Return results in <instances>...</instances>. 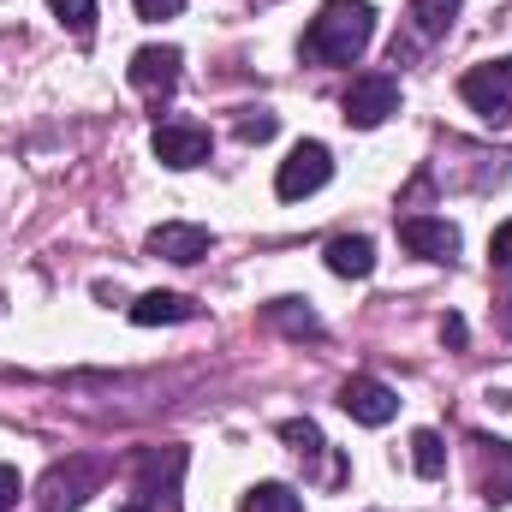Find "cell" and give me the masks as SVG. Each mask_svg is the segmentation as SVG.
Masks as SVG:
<instances>
[{"label": "cell", "mask_w": 512, "mask_h": 512, "mask_svg": "<svg viewBox=\"0 0 512 512\" xmlns=\"http://www.w3.org/2000/svg\"><path fill=\"white\" fill-rule=\"evenodd\" d=\"M328 179H334V155H328V143L304 137V143H292V155L280 161V173H274V191H280L286 203H298V197L322 191Z\"/></svg>", "instance_id": "obj_3"}, {"label": "cell", "mask_w": 512, "mask_h": 512, "mask_svg": "<svg viewBox=\"0 0 512 512\" xmlns=\"http://www.w3.org/2000/svg\"><path fill=\"white\" fill-rule=\"evenodd\" d=\"M322 262H328L340 280H370V274H376V245H370L364 233H340V239H328Z\"/></svg>", "instance_id": "obj_11"}, {"label": "cell", "mask_w": 512, "mask_h": 512, "mask_svg": "<svg viewBox=\"0 0 512 512\" xmlns=\"http://www.w3.org/2000/svg\"><path fill=\"white\" fill-rule=\"evenodd\" d=\"M411 465H417V477H441L447 471V447H441L435 429H417L411 435Z\"/></svg>", "instance_id": "obj_18"}, {"label": "cell", "mask_w": 512, "mask_h": 512, "mask_svg": "<svg viewBox=\"0 0 512 512\" xmlns=\"http://www.w3.org/2000/svg\"><path fill=\"white\" fill-rule=\"evenodd\" d=\"M268 316H274V322H280V328H286L292 340H316V334H322L316 310H304L298 298H274V304H268Z\"/></svg>", "instance_id": "obj_14"}, {"label": "cell", "mask_w": 512, "mask_h": 512, "mask_svg": "<svg viewBox=\"0 0 512 512\" xmlns=\"http://www.w3.org/2000/svg\"><path fill=\"white\" fill-rule=\"evenodd\" d=\"M376 36V6L370 0H328L310 30H304V60L316 66H352Z\"/></svg>", "instance_id": "obj_1"}, {"label": "cell", "mask_w": 512, "mask_h": 512, "mask_svg": "<svg viewBox=\"0 0 512 512\" xmlns=\"http://www.w3.org/2000/svg\"><path fill=\"white\" fill-rule=\"evenodd\" d=\"M453 18H459V0H411V24L423 36H447Z\"/></svg>", "instance_id": "obj_15"}, {"label": "cell", "mask_w": 512, "mask_h": 512, "mask_svg": "<svg viewBox=\"0 0 512 512\" xmlns=\"http://www.w3.org/2000/svg\"><path fill=\"white\" fill-rule=\"evenodd\" d=\"M239 512H304V501H298V489H286V483H256Z\"/></svg>", "instance_id": "obj_16"}, {"label": "cell", "mask_w": 512, "mask_h": 512, "mask_svg": "<svg viewBox=\"0 0 512 512\" xmlns=\"http://www.w3.org/2000/svg\"><path fill=\"white\" fill-rule=\"evenodd\" d=\"M459 96L471 102L477 120H489L495 131H507L512 126V54L477 66V72H465V78H459Z\"/></svg>", "instance_id": "obj_2"}, {"label": "cell", "mask_w": 512, "mask_h": 512, "mask_svg": "<svg viewBox=\"0 0 512 512\" xmlns=\"http://www.w3.org/2000/svg\"><path fill=\"white\" fill-rule=\"evenodd\" d=\"M274 126H280V120L256 108V114H245V120H239V143H268V137H274Z\"/></svg>", "instance_id": "obj_20"}, {"label": "cell", "mask_w": 512, "mask_h": 512, "mask_svg": "<svg viewBox=\"0 0 512 512\" xmlns=\"http://www.w3.org/2000/svg\"><path fill=\"white\" fill-rule=\"evenodd\" d=\"M340 405H346V417L352 423H370V429H382L393 423V411H399V393L376 376H352V382L340 387Z\"/></svg>", "instance_id": "obj_8"}, {"label": "cell", "mask_w": 512, "mask_h": 512, "mask_svg": "<svg viewBox=\"0 0 512 512\" xmlns=\"http://www.w3.org/2000/svg\"><path fill=\"white\" fill-rule=\"evenodd\" d=\"M441 340H447V346H465V322H459V316H447V322H441Z\"/></svg>", "instance_id": "obj_24"}, {"label": "cell", "mask_w": 512, "mask_h": 512, "mask_svg": "<svg viewBox=\"0 0 512 512\" xmlns=\"http://www.w3.org/2000/svg\"><path fill=\"white\" fill-rule=\"evenodd\" d=\"M96 483H102V465H96V459H66V465H54V471L42 477V501H36V512L84 507V501L96 495Z\"/></svg>", "instance_id": "obj_5"}, {"label": "cell", "mask_w": 512, "mask_h": 512, "mask_svg": "<svg viewBox=\"0 0 512 512\" xmlns=\"http://www.w3.org/2000/svg\"><path fill=\"white\" fill-rule=\"evenodd\" d=\"M48 6H54V18H60L78 42L96 36V0H48Z\"/></svg>", "instance_id": "obj_19"}, {"label": "cell", "mask_w": 512, "mask_h": 512, "mask_svg": "<svg viewBox=\"0 0 512 512\" xmlns=\"http://www.w3.org/2000/svg\"><path fill=\"white\" fill-rule=\"evenodd\" d=\"M399 245L423 262H453L459 256V227L453 221H435V215H405L399 221Z\"/></svg>", "instance_id": "obj_7"}, {"label": "cell", "mask_w": 512, "mask_h": 512, "mask_svg": "<svg viewBox=\"0 0 512 512\" xmlns=\"http://www.w3.org/2000/svg\"><path fill=\"white\" fill-rule=\"evenodd\" d=\"M215 245V233L209 227H191V221H167V227H155L149 233V256H167V262H203Z\"/></svg>", "instance_id": "obj_9"}, {"label": "cell", "mask_w": 512, "mask_h": 512, "mask_svg": "<svg viewBox=\"0 0 512 512\" xmlns=\"http://www.w3.org/2000/svg\"><path fill=\"white\" fill-rule=\"evenodd\" d=\"M489 262H495V268H512V221L495 227V239H489Z\"/></svg>", "instance_id": "obj_21"}, {"label": "cell", "mask_w": 512, "mask_h": 512, "mask_svg": "<svg viewBox=\"0 0 512 512\" xmlns=\"http://www.w3.org/2000/svg\"><path fill=\"white\" fill-rule=\"evenodd\" d=\"M280 441H286L298 459H322V447H328V441H322V429H316L310 417H286V423H280Z\"/></svg>", "instance_id": "obj_17"}, {"label": "cell", "mask_w": 512, "mask_h": 512, "mask_svg": "<svg viewBox=\"0 0 512 512\" xmlns=\"http://www.w3.org/2000/svg\"><path fill=\"white\" fill-rule=\"evenodd\" d=\"M197 316V304L191 298H179V292H143L137 304H131V322L137 328H161V322H191Z\"/></svg>", "instance_id": "obj_12"}, {"label": "cell", "mask_w": 512, "mask_h": 512, "mask_svg": "<svg viewBox=\"0 0 512 512\" xmlns=\"http://www.w3.org/2000/svg\"><path fill=\"white\" fill-rule=\"evenodd\" d=\"M149 149H155V161L161 167H203L209 161V149H215V137H209V126H191V120H167V126H155V137H149Z\"/></svg>", "instance_id": "obj_6"}, {"label": "cell", "mask_w": 512, "mask_h": 512, "mask_svg": "<svg viewBox=\"0 0 512 512\" xmlns=\"http://www.w3.org/2000/svg\"><path fill=\"white\" fill-rule=\"evenodd\" d=\"M346 126L358 131H376L382 120L399 114V84L387 78V72H364V78H352V90H346Z\"/></svg>", "instance_id": "obj_4"}, {"label": "cell", "mask_w": 512, "mask_h": 512, "mask_svg": "<svg viewBox=\"0 0 512 512\" xmlns=\"http://www.w3.org/2000/svg\"><path fill=\"white\" fill-rule=\"evenodd\" d=\"M185 0H137V18H179Z\"/></svg>", "instance_id": "obj_23"}, {"label": "cell", "mask_w": 512, "mask_h": 512, "mask_svg": "<svg viewBox=\"0 0 512 512\" xmlns=\"http://www.w3.org/2000/svg\"><path fill=\"white\" fill-rule=\"evenodd\" d=\"M18 495H24L18 471H12V465H0V512H12V507H18Z\"/></svg>", "instance_id": "obj_22"}, {"label": "cell", "mask_w": 512, "mask_h": 512, "mask_svg": "<svg viewBox=\"0 0 512 512\" xmlns=\"http://www.w3.org/2000/svg\"><path fill=\"white\" fill-rule=\"evenodd\" d=\"M483 459H489V477H483V495L489 501H512V441H477Z\"/></svg>", "instance_id": "obj_13"}, {"label": "cell", "mask_w": 512, "mask_h": 512, "mask_svg": "<svg viewBox=\"0 0 512 512\" xmlns=\"http://www.w3.org/2000/svg\"><path fill=\"white\" fill-rule=\"evenodd\" d=\"M131 84L137 90H149V96H173V84H179V48H137L131 54Z\"/></svg>", "instance_id": "obj_10"}]
</instances>
